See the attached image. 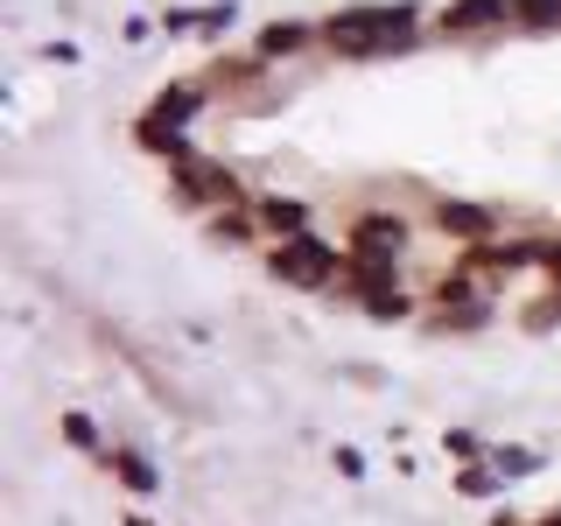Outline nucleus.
<instances>
[{"instance_id":"2","label":"nucleus","mask_w":561,"mask_h":526,"mask_svg":"<svg viewBox=\"0 0 561 526\" xmlns=\"http://www.w3.org/2000/svg\"><path fill=\"white\" fill-rule=\"evenodd\" d=\"M400 253H408V218L373 210V218L351 225V260H358V267H393Z\"/></svg>"},{"instance_id":"1","label":"nucleus","mask_w":561,"mask_h":526,"mask_svg":"<svg viewBox=\"0 0 561 526\" xmlns=\"http://www.w3.org/2000/svg\"><path fill=\"white\" fill-rule=\"evenodd\" d=\"M267 267H274V281H288V288H330V281L351 267V253H337V245H323V239L302 232V239L274 245Z\"/></svg>"},{"instance_id":"16","label":"nucleus","mask_w":561,"mask_h":526,"mask_svg":"<svg viewBox=\"0 0 561 526\" xmlns=\"http://www.w3.org/2000/svg\"><path fill=\"white\" fill-rule=\"evenodd\" d=\"M540 526H561V505H554V513H548V519H540Z\"/></svg>"},{"instance_id":"7","label":"nucleus","mask_w":561,"mask_h":526,"mask_svg":"<svg viewBox=\"0 0 561 526\" xmlns=\"http://www.w3.org/2000/svg\"><path fill=\"white\" fill-rule=\"evenodd\" d=\"M435 225H443L449 239H470V245L491 239V210L484 204H443V210H435Z\"/></svg>"},{"instance_id":"4","label":"nucleus","mask_w":561,"mask_h":526,"mask_svg":"<svg viewBox=\"0 0 561 526\" xmlns=\"http://www.w3.org/2000/svg\"><path fill=\"white\" fill-rule=\"evenodd\" d=\"M351 288H358V302L365 309H373V316H408L414 302H408V295H400V281H393V267H358V260H351Z\"/></svg>"},{"instance_id":"14","label":"nucleus","mask_w":561,"mask_h":526,"mask_svg":"<svg viewBox=\"0 0 561 526\" xmlns=\"http://www.w3.org/2000/svg\"><path fill=\"white\" fill-rule=\"evenodd\" d=\"M64 435H70V443H78V449H92V443H99V428H92V421H84V414H70V421H64Z\"/></svg>"},{"instance_id":"15","label":"nucleus","mask_w":561,"mask_h":526,"mask_svg":"<svg viewBox=\"0 0 561 526\" xmlns=\"http://www.w3.org/2000/svg\"><path fill=\"white\" fill-rule=\"evenodd\" d=\"M540 267H548V274L561 281V245H548V260H540Z\"/></svg>"},{"instance_id":"3","label":"nucleus","mask_w":561,"mask_h":526,"mask_svg":"<svg viewBox=\"0 0 561 526\" xmlns=\"http://www.w3.org/2000/svg\"><path fill=\"white\" fill-rule=\"evenodd\" d=\"M175 183H183V197H190V204H239V197H245L239 175L225 169V162H204V155L175 162Z\"/></svg>"},{"instance_id":"13","label":"nucleus","mask_w":561,"mask_h":526,"mask_svg":"<svg viewBox=\"0 0 561 526\" xmlns=\"http://www.w3.org/2000/svg\"><path fill=\"white\" fill-rule=\"evenodd\" d=\"M470 491V499H491V491H499V478H491V470H463V478H456Z\"/></svg>"},{"instance_id":"6","label":"nucleus","mask_w":561,"mask_h":526,"mask_svg":"<svg viewBox=\"0 0 561 526\" xmlns=\"http://www.w3.org/2000/svg\"><path fill=\"white\" fill-rule=\"evenodd\" d=\"M491 22H513V0H456V8H443V28L449 35H478Z\"/></svg>"},{"instance_id":"12","label":"nucleus","mask_w":561,"mask_h":526,"mask_svg":"<svg viewBox=\"0 0 561 526\" xmlns=\"http://www.w3.org/2000/svg\"><path fill=\"white\" fill-rule=\"evenodd\" d=\"M210 232H218V239H245V232H253V218H245V210H218Z\"/></svg>"},{"instance_id":"9","label":"nucleus","mask_w":561,"mask_h":526,"mask_svg":"<svg viewBox=\"0 0 561 526\" xmlns=\"http://www.w3.org/2000/svg\"><path fill=\"white\" fill-rule=\"evenodd\" d=\"M309 35H316V28H295V22H274L267 35H260V57H295V49H302V43H309Z\"/></svg>"},{"instance_id":"10","label":"nucleus","mask_w":561,"mask_h":526,"mask_svg":"<svg viewBox=\"0 0 561 526\" xmlns=\"http://www.w3.org/2000/svg\"><path fill=\"white\" fill-rule=\"evenodd\" d=\"M113 470H119V484H127V491H154V470H148V456H134V449H113Z\"/></svg>"},{"instance_id":"11","label":"nucleus","mask_w":561,"mask_h":526,"mask_svg":"<svg viewBox=\"0 0 561 526\" xmlns=\"http://www.w3.org/2000/svg\"><path fill=\"white\" fill-rule=\"evenodd\" d=\"M513 22H526V28H554V22H561V0H513Z\"/></svg>"},{"instance_id":"8","label":"nucleus","mask_w":561,"mask_h":526,"mask_svg":"<svg viewBox=\"0 0 561 526\" xmlns=\"http://www.w3.org/2000/svg\"><path fill=\"white\" fill-rule=\"evenodd\" d=\"M260 225H267V232H288V239H302V204H288V197H267V204H260Z\"/></svg>"},{"instance_id":"5","label":"nucleus","mask_w":561,"mask_h":526,"mask_svg":"<svg viewBox=\"0 0 561 526\" xmlns=\"http://www.w3.org/2000/svg\"><path fill=\"white\" fill-rule=\"evenodd\" d=\"M534 260H548V245H540V239H484V245H470V267H491V274L534 267Z\"/></svg>"}]
</instances>
